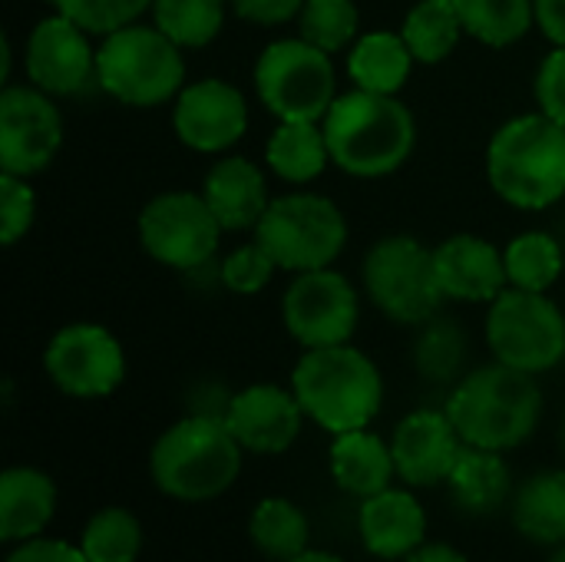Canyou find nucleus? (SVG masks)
Instances as JSON below:
<instances>
[{"instance_id":"f257e3e1","label":"nucleus","mask_w":565,"mask_h":562,"mask_svg":"<svg viewBox=\"0 0 565 562\" xmlns=\"http://www.w3.org/2000/svg\"><path fill=\"white\" fill-rule=\"evenodd\" d=\"M334 169L354 179H384L417 149V119L401 96L344 89L321 119Z\"/></svg>"},{"instance_id":"f03ea898","label":"nucleus","mask_w":565,"mask_h":562,"mask_svg":"<svg viewBox=\"0 0 565 562\" xmlns=\"http://www.w3.org/2000/svg\"><path fill=\"white\" fill-rule=\"evenodd\" d=\"M245 447L222 414H189L166 427L149 450V477L179 503L218 500L242 474Z\"/></svg>"},{"instance_id":"7ed1b4c3","label":"nucleus","mask_w":565,"mask_h":562,"mask_svg":"<svg viewBox=\"0 0 565 562\" xmlns=\"http://www.w3.org/2000/svg\"><path fill=\"white\" fill-rule=\"evenodd\" d=\"M487 182L520 212H543L565 199V126L546 113L507 119L487 142Z\"/></svg>"},{"instance_id":"20e7f679","label":"nucleus","mask_w":565,"mask_h":562,"mask_svg":"<svg viewBox=\"0 0 565 562\" xmlns=\"http://www.w3.org/2000/svg\"><path fill=\"white\" fill-rule=\"evenodd\" d=\"M444 411L467 447L507 454L536 434L543 421V391L536 374L493 361L463 374Z\"/></svg>"},{"instance_id":"39448f33","label":"nucleus","mask_w":565,"mask_h":562,"mask_svg":"<svg viewBox=\"0 0 565 562\" xmlns=\"http://www.w3.org/2000/svg\"><path fill=\"white\" fill-rule=\"evenodd\" d=\"M291 391L305 417L331 437L371 427L384 407L381 368L351 341L308 348L291 371Z\"/></svg>"},{"instance_id":"423d86ee","label":"nucleus","mask_w":565,"mask_h":562,"mask_svg":"<svg viewBox=\"0 0 565 562\" xmlns=\"http://www.w3.org/2000/svg\"><path fill=\"white\" fill-rule=\"evenodd\" d=\"M99 89L129 109H156L172 103L185 86V50L156 23H129L99 36L96 46Z\"/></svg>"},{"instance_id":"0eeeda50","label":"nucleus","mask_w":565,"mask_h":562,"mask_svg":"<svg viewBox=\"0 0 565 562\" xmlns=\"http://www.w3.org/2000/svg\"><path fill=\"white\" fill-rule=\"evenodd\" d=\"M348 215L321 192L291 189L275 195L252 238L275 258L278 272L301 275L331 268L348 245Z\"/></svg>"},{"instance_id":"6e6552de","label":"nucleus","mask_w":565,"mask_h":562,"mask_svg":"<svg viewBox=\"0 0 565 562\" xmlns=\"http://www.w3.org/2000/svg\"><path fill=\"white\" fill-rule=\"evenodd\" d=\"M364 295L394 325L420 328L440 315L447 301L437 282L434 248L414 235L394 232L377 238L361 265Z\"/></svg>"},{"instance_id":"1a4fd4ad","label":"nucleus","mask_w":565,"mask_h":562,"mask_svg":"<svg viewBox=\"0 0 565 562\" xmlns=\"http://www.w3.org/2000/svg\"><path fill=\"white\" fill-rule=\"evenodd\" d=\"M252 83L258 103L281 119H315L321 123L338 99V66L334 56L305 36H278L265 43L252 66Z\"/></svg>"},{"instance_id":"9d476101","label":"nucleus","mask_w":565,"mask_h":562,"mask_svg":"<svg viewBox=\"0 0 565 562\" xmlns=\"http://www.w3.org/2000/svg\"><path fill=\"white\" fill-rule=\"evenodd\" d=\"M487 348L493 361L546 374L565 358V315L550 291L507 288L487 305Z\"/></svg>"},{"instance_id":"9b49d317","label":"nucleus","mask_w":565,"mask_h":562,"mask_svg":"<svg viewBox=\"0 0 565 562\" xmlns=\"http://www.w3.org/2000/svg\"><path fill=\"white\" fill-rule=\"evenodd\" d=\"M136 235L156 265L172 272H195L215 258L225 229L202 192L166 189L142 205Z\"/></svg>"},{"instance_id":"f8f14e48","label":"nucleus","mask_w":565,"mask_h":562,"mask_svg":"<svg viewBox=\"0 0 565 562\" xmlns=\"http://www.w3.org/2000/svg\"><path fill=\"white\" fill-rule=\"evenodd\" d=\"M358 321L361 291L334 265L291 275L288 288L281 291V325L305 351L348 344L358 331Z\"/></svg>"},{"instance_id":"ddd939ff","label":"nucleus","mask_w":565,"mask_h":562,"mask_svg":"<svg viewBox=\"0 0 565 562\" xmlns=\"http://www.w3.org/2000/svg\"><path fill=\"white\" fill-rule=\"evenodd\" d=\"M43 374L66 397L99 401L126 381V351L106 325L70 321L46 341Z\"/></svg>"},{"instance_id":"4468645a","label":"nucleus","mask_w":565,"mask_h":562,"mask_svg":"<svg viewBox=\"0 0 565 562\" xmlns=\"http://www.w3.org/2000/svg\"><path fill=\"white\" fill-rule=\"evenodd\" d=\"M63 146V116L50 93L33 83L0 89V172L33 179L46 172Z\"/></svg>"},{"instance_id":"2eb2a0df","label":"nucleus","mask_w":565,"mask_h":562,"mask_svg":"<svg viewBox=\"0 0 565 562\" xmlns=\"http://www.w3.org/2000/svg\"><path fill=\"white\" fill-rule=\"evenodd\" d=\"M248 123L252 116L245 93L222 76L185 83L182 93L172 99L175 139L202 156H225L232 146L245 139Z\"/></svg>"},{"instance_id":"dca6fc26","label":"nucleus","mask_w":565,"mask_h":562,"mask_svg":"<svg viewBox=\"0 0 565 562\" xmlns=\"http://www.w3.org/2000/svg\"><path fill=\"white\" fill-rule=\"evenodd\" d=\"M23 73L26 83L50 93L53 99L76 96L96 83V46L93 33L73 23L63 13H46L33 23L23 43Z\"/></svg>"},{"instance_id":"f3484780","label":"nucleus","mask_w":565,"mask_h":562,"mask_svg":"<svg viewBox=\"0 0 565 562\" xmlns=\"http://www.w3.org/2000/svg\"><path fill=\"white\" fill-rule=\"evenodd\" d=\"M225 424L245 454L275 457L295 447L301 437L305 407L291 388L281 384H248L225 401Z\"/></svg>"},{"instance_id":"a211bd4d","label":"nucleus","mask_w":565,"mask_h":562,"mask_svg":"<svg viewBox=\"0 0 565 562\" xmlns=\"http://www.w3.org/2000/svg\"><path fill=\"white\" fill-rule=\"evenodd\" d=\"M463 437L454 427L447 411L420 407L411 411L391 437L397 477L407 487H440L457 467V457L463 454Z\"/></svg>"},{"instance_id":"6ab92c4d","label":"nucleus","mask_w":565,"mask_h":562,"mask_svg":"<svg viewBox=\"0 0 565 562\" xmlns=\"http://www.w3.org/2000/svg\"><path fill=\"white\" fill-rule=\"evenodd\" d=\"M434 265L447 301L490 305L497 295L510 288L503 248L473 232H457L434 245Z\"/></svg>"},{"instance_id":"aec40b11","label":"nucleus","mask_w":565,"mask_h":562,"mask_svg":"<svg viewBox=\"0 0 565 562\" xmlns=\"http://www.w3.org/2000/svg\"><path fill=\"white\" fill-rule=\"evenodd\" d=\"M199 192L205 195L225 232H255L275 199L265 169L245 156L228 152L205 169Z\"/></svg>"},{"instance_id":"412c9836","label":"nucleus","mask_w":565,"mask_h":562,"mask_svg":"<svg viewBox=\"0 0 565 562\" xmlns=\"http://www.w3.org/2000/svg\"><path fill=\"white\" fill-rule=\"evenodd\" d=\"M358 533L371 556L387 562H404L420 543H427V510L417 494L387 487L358 510Z\"/></svg>"},{"instance_id":"4be33fe9","label":"nucleus","mask_w":565,"mask_h":562,"mask_svg":"<svg viewBox=\"0 0 565 562\" xmlns=\"http://www.w3.org/2000/svg\"><path fill=\"white\" fill-rule=\"evenodd\" d=\"M328 464H331V477H334L338 490H344L354 500H367V497L394 487V477H397L391 441L377 437L367 427L338 434L331 444Z\"/></svg>"},{"instance_id":"5701e85b","label":"nucleus","mask_w":565,"mask_h":562,"mask_svg":"<svg viewBox=\"0 0 565 562\" xmlns=\"http://www.w3.org/2000/svg\"><path fill=\"white\" fill-rule=\"evenodd\" d=\"M56 513V484L36 467H7L0 477V540L7 547L40 537Z\"/></svg>"},{"instance_id":"b1692460","label":"nucleus","mask_w":565,"mask_h":562,"mask_svg":"<svg viewBox=\"0 0 565 562\" xmlns=\"http://www.w3.org/2000/svg\"><path fill=\"white\" fill-rule=\"evenodd\" d=\"M414 66L417 60L401 30H367L351 43L344 56V73L351 86L384 96H401Z\"/></svg>"},{"instance_id":"393cba45","label":"nucleus","mask_w":565,"mask_h":562,"mask_svg":"<svg viewBox=\"0 0 565 562\" xmlns=\"http://www.w3.org/2000/svg\"><path fill=\"white\" fill-rule=\"evenodd\" d=\"M265 166L295 189L318 182L334 166L324 126L315 119H281L265 142Z\"/></svg>"},{"instance_id":"a878e982","label":"nucleus","mask_w":565,"mask_h":562,"mask_svg":"<svg viewBox=\"0 0 565 562\" xmlns=\"http://www.w3.org/2000/svg\"><path fill=\"white\" fill-rule=\"evenodd\" d=\"M447 490L454 507L467 517H493L503 510L507 500H513V477L503 454L463 447L454 474L447 477Z\"/></svg>"},{"instance_id":"bb28decb","label":"nucleus","mask_w":565,"mask_h":562,"mask_svg":"<svg viewBox=\"0 0 565 562\" xmlns=\"http://www.w3.org/2000/svg\"><path fill=\"white\" fill-rule=\"evenodd\" d=\"M510 517L520 537L540 547L565 543V470H540L513 490Z\"/></svg>"},{"instance_id":"cd10ccee","label":"nucleus","mask_w":565,"mask_h":562,"mask_svg":"<svg viewBox=\"0 0 565 562\" xmlns=\"http://www.w3.org/2000/svg\"><path fill=\"white\" fill-rule=\"evenodd\" d=\"M252 547L271 562H291L311 550V523L305 510L285 497H265L248 517Z\"/></svg>"},{"instance_id":"c85d7f7f","label":"nucleus","mask_w":565,"mask_h":562,"mask_svg":"<svg viewBox=\"0 0 565 562\" xmlns=\"http://www.w3.org/2000/svg\"><path fill=\"white\" fill-rule=\"evenodd\" d=\"M401 36L407 40L414 60L424 66H437L450 60L457 43L467 36L457 0H417L404 13Z\"/></svg>"},{"instance_id":"c756f323","label":"nucleus","mask_w":565,"mask_h":562,"mask_svg":"<svg viewBox=\"0 0 565 562\" xmlns=\"http://www.w3.org/2000/svg\"><path fill=\"white\" fill-rule=\"evenodd\" d=\"M467 36L490 50L516 46L536 30V0H457Z\"/></svg>"},{"instance_id":"7c9ffc66","label":"nucleus","mask_w":565,"mask_h":562,"mask_svg":"<svg viewBox=\"0 0 565 562\" xmlns=\"http://www.w3.org/2000/svg\"><path fill=\"white\" fill-rule=\"evenodd\" d=\"M503 262H507V278L510 288H523V291H550L565 268L563 245L556 242V235L543 232V229H526L520 235H513L503 248Z\"/></svg>"},{"instance_id":"2f4dec72","label":"nucleus","mask_w":565,"mask_h":562,"mask_svg":"<svg viewBox=\"0 0 565 562\" xmlns=\"http://www.w3.org/2000/svg\"><path fill=\"white\" fill-rule=\"evenodd\" d=\"M228 13V0H152L149 7L152 23L182 50H202L218 40Z\"/></svg>"},{"instance_id":"473e14b6","label":"nucleus","mask_w":565,"mask_h":562,"mask_svg":"<svg viewBox=\"0 0 565 562\" xmlns=\"http://www.w3.org/2000/svg\"><path fill=\"white\" fill-rule=\"evenodd\" d=\"M79 550L89 562H136L142 553L139 517L126 507L96 510L83 527Z\"/></svg>"},{"instance_id":"72a5a7b5","label":"nucleus","mask_w":565,"mask_h":562,"mask_svg":"<svg viewBox=\"0 0 565 562\" xmlns=\"http://www.w3.org/2000/svg\"><path fill=\"white\" fill-rule=\"evenodd\" d=\"M298 36L338 56L361 36V10L354 0H305L298 13Z\"/></svg>"},{"instance_id":"f704fd0d","label":"nucleus","mask_w":565,"mask_h":562,"mask_svg":"<svg viewBox=\"0 0 565 562\" xmlns=\"http://www.w3.org/2000/svg\"><path fill=\"white\" fill-rule=\"evenodd\" d=\"M467 361V335L450 318H430L417 328L414 341V368L427 381H454Z\"/></svg>"},{"instance_id":"c9c22d12","label":"nucleus","mask_w":565,"mask_h":562,"mask_svg":"<svg viewBox=\"0 0 565 562\" xmlns=\"http://www.w3.org/2000/svg\"><path fill=\"white\" fill-rule=\"evenodd\" d=\"M50 7L73 23H79L93 36H106L113 30H122L136 20H142L152 7V0H50Z\"/></svg>"},{"instance_id":"e433bc0d","label":"nucleus","mask_w":565,"mask_h":562,"mask_svg":"<svg viewBox=\"0 0 565 562\" xmlns=\"http://www.w3.org/2000/svg\"><path fill=\"white\" fill-rule=\"evenodd\" d=\"M278 265L275 258L252 238L245 245H238L235 252L225 255V262L218 265V278L232 295H258L271 285Z\"/></svg>"},{"instance_id":"4c0bfd02","label":"nucleus","mask_w":565,"mask_h":562,"mask_svg":"<svg viewBox=\"0 0 565 562\" xmlns=\"http://www.w3.org/2000/svg\"><path fill=\"white\" fill-rule=\"evenodd\" d=\"M36 222V192L30 179L0 172V242L13 248L20 238L30 235Z\"/></svg>"},{"instance_id":"58836bf2","label":"nucleus","mask_w":565,"mask_h":562,"mask_svg":"<svg viewBox=\"0 0 565 562\" xmlns=\"http://www.w3.org/2000/svg\"><path fill=\"white\" fill-rule=\"evenodd\" d=\"M533 96H536L540 113H546L550 119L565 126V46H553L540 60L536 79H533Z\"/></svg>"},{"instance_id":"ea45409f","label":"nucleus","mask_w":565,"mask_h":562,"mask_svg":"<svg viewBox=\"0 0 565 562\" xmlns=\"http://www.w3.org/2000/svg\"><path fill=\"white\" fill-rule=\"evenodd\" d=\"M232 13L252 26H285L298 20L305 0H228Z\"/></svg>"},{"instance_id":"a19ab883","label":"nucleus","mask_w":565,"mask_h":562,"mask_svg":"<svg viewBox=\"0 0 565 562\" xmlns=\"http://www.w3.org/2000/svg\"><path fill=\"white\" fill-rule=\"evenodd\" d=\"M3 562H89L83 556L79 543H66V540H43V537H33V540H23V543H13V550L7 553Z\"/></svg>"},{"instance_id":"79ce46f5","label":"nucleus","mask_w":565,"mask_h":562,"mask_svg":"<svg viewBox=\"0 0 565 562\" xmlns=\"http://www.w3.org/2000/svg\"><path fill=\"white\" fill-rule=\"evenodd\" d=\"M536 30L553 46H565V0H536Z\"/></svg>"},{"instance_id":"37998d69","label":"nucleus","mask_w":565,"mask_h":562,"mask_svg":"<svg viewBox=\"0 0 565 562\" xmlns=\"http://www.w3.org/2000/svg\"><path fill=\"white\" fill-rule=\"evenodd\" d=\"M404 562H470L460 550H454L450 543H420Z\"/></svg>"},{"instance_id":"c03bdc74","label":"nucleus","mask_w":565,"mask_h":562,"mask_svg":"<svg viewBox=\"0 0 565 562\" xmlns=\"http://www.w3.org/2000/svg\"><path fill=\"white\" fill-rule=\"evenodd\" d=\"M291 562H344L341 556H334V553H324V550H308V553H301L298 560Z\"/></svg>"},{"instance_id":"a18cd8bd","label":"nucleus","mask_w":565,"mask_h":562,"mask_svg":"<svg viewBox=\"0 0 565 562\" xmlns=\"http://www.w3.org/2000/svg\"><path fill=\"white\" fill-rule=\"evenodd\" d=\"M550 562H565V543L563 547H556V553H553V560Z\"/></svg>"},{"instance_id":"49530a36","label":"nucleus","mask_w":565,"mask_h":562,"mask_svg":"<svg viewBox=\"0 0 565 562\" xmlns=\"http://www.w3.org/2000/svg\"><path fill=\"white\" fill-rule=\"evenodd\" d=\"M563 447H565V424H563Z\"/></svg>"}]
</instances>
